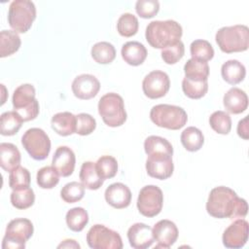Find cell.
I'll use <instances>...</instances> for the list:
<instances>
[{
	"label": "cell",
	"instance_id": "cell-1",
	"mask_svg": "<svg viewBox=\"0 0 249 249\" xmlns=\"http://www.w3.org/2000/svg\"><path fill=\"white\" fill-rule=\"evenodd\" d=\"M206 211L214 218L233 220L244 218L248 212V205L246 200L238 197L233 190L219 186L210 191L206 202Z\"/></svg>",
	"mask_w": 249,
	"mask_h": 249
},
{
	"label": "cell",
	"instance_id": "cell-2",
	"mask_svg": "<svg viewBox=\"0 0 249 249\" xmlns=\"http://www.w3.org/2000/svg\"><path fill=\"white\" fill-rule=\"evenodd\" d=\"M183 35L182 26L175 20H153L145 31V37L149 45L155 49H164L180 41Z\"/></svg>",
	"mask_w": 249,
	"mask_h": 249
},
{
	"label": "cell",
	"instance_id": "cell-3",
	"mask_svg": "<svg viewBox=\"0 0 249 249\" xmlns=\"http://www.w3.org/2000/svg\"><path fill=\"white\" fill-rule=\"evenodd\" d=\"M215 40L223 53H232L247 51L249 47V28L244 24L221 27Z\"/></svg>",
	"mask_w": 249,
	"mask_h": 249
},
{
	"label": "cell",
	"instance_id": "cell-4",
	"mask_svg": "<svg viewBox=\"0 0 249 249\" xmlns=\"http://www.w3.org/2000/svg\"><path fill=\"white\" fill-rule=\"evenodd\" d=\"M150 119L160 127L177 130L187 124L188 115L186 111L179 106L158 104L152 107L150 111Z\"/></svg>",
	"mask_w": 249,
	"mask_h": 249
},
{
	"label": "cell",
	"instance_id": "cell-5",
	"mask_svg": "<svg viewBox=\"0 0 249 249\" xmlns=\"http://www.w3.org/2000/svg\"><path fill=\"white\" fill-rule=\"evenodd\" d=\"M98 113L103 122L111 127L121 126L127 117L123 97L115 92L101 96L98 101Z\"/></svg>",
	"mask_w": 249,
	"mask_h": 249
},
{
	"label": "cell",
	"instance_id": "cell-6",
	"mask_svg": "<svg viewBox=\"0 0 249 249\" xmlns=\"http://www.w3.org/2000/svg\"><path fill=\"white\" fill-rule=\"evenodd\" d=\"M36 90L31 84H23L18 86L13 94V106L23 120V122L32 121L39 114V102L35 98Z\"/></svg>",
	"mask_w": 249,
	"mask_h": 249
},
{
	"label": "cell",
	"instance_id": "cell-7",
	"mask_svg": "<svg viewBox=\"0 0 249 249\" xmlns=\"http://www.w3.org/2000/svg\"><path fill=\"white\" fill-rule=\"evenodd\" d=\"M36 18V7L29 0H15L10 4L8 22L18 33L27 32Z\"/></svg>",
	"mask_w": 249,
	"mask_h": 249
},
{
	"label": "cell",
	"instance_id": "cell-8",
	"mask_svg": "<svg viewBox=\"0 0 249 249\" xmlns=\"http://www.w3.org/2000/svg\"><path fill=\"white\" fill-rule=\"evenodd\" d=\"M33 224L26 218H16L7 225L2 241L3 249H22L25 242L32 236Z\"/></svg>",
	"mask_w": 249,
	"mask_h": 249
},
{
	"label": "cell",
	"instance_id": "cell-9",
	"mask_svg": "<svg viewBox=\"0 0 249 249\" xmlns=\"http://www.w3.org/2000/svg\"><path fill=\"white\" fill-rule=\"evenodd\" d=\"M21 144L29 156L36 160L47 159L51 151L50 137L39 127L27 129L21 137Z\"/></svg>",
	"mask_w": 249,
	"mask_h": 249
},
{
	"label": "cell",
	"instance_id": "cell-10",
	"mask_svg": "<svg viewBox=\"0 0 249 249\" xmlns=\"http://www.w3.org/2000/svg\"><path fill=\"white\" fill-rule=\"evenodd\" d=\"M87 243L92 249H122L121 235L104 225H93L87 233Z\"/></svg>",
	"mask_w": 249,
	"mask_h": 249
},
{
	"label": "cell",
	"instance_id": "cell-11",
	"mask_svg": "<svg viewBox=\"0 0 249 249\" xmlns=\"http://www.w3.org/2000/svg\"><path fill=\"white\" fill-rule=\"evenodd\" d=\"M163 194L161 190L155 185L143 187L138 195L137 208L140 214L152 218L159 215L162 209Z\"/></svg>",
	"mask_w": 249,
	"mask_h": 249
},
{
	"label": "cell",
	"instance_id": "cell-12",
	"mask_svg": "<svg viewBox=\"0 0 249 249\" xmlns=\"http://www.w3.org/2000/svg\"><path fill=\"white\" fill-rule=\"evenodd\" d=\"M170 88L168 75L160 70H154L147 74L142 82L144 94L151 99H157L164 96Z\"/></svg>",
	"mask_w": 249,
	"mask_h": 249
},
{
	"label": "cell",
	"instance_id": "cell-13",
	"mask_svg": "<svg viewBox=\"0 0 249 249\" xmlns=\"http://www.w3.org/2000/svg\"><path fill=\"white\" fill-rule=\"evenodd\" d=\"M249 224L246 220L239 218L233 221L225 231L222 241L227 248H241L248 240Z\"/></svg>",
	"mask_w": 249,
	"mask_h": 249
},
{
	"label": "cell",
	"instance_id": "cell-14",
	"mask_svg": "<svg viewBox=\"0 0 249 249\" xmlns=\"http://www.w3.org/2000/svg\"><path fill=\"white\" fill-rule=\"evenodd\" d=\"M146 170L149 176L165 180L169 178L174 170L172 157L165 155L148 156L146 160Z\"/></svg>",
	"mask_w": 249,
	"mask_h": 249
},
{
	"label": "cell",
	"instance_id": "cell-15",
	"mask_svg": "<svg viewBox=\"0 0 249 249\" xmlns=\"http://www.w3.org/2000/svg\"><path fill=\"white\" fill-rule=\"evenodd\" d=\"M178 229L175 223L170 220H160L153 228V235L158 244L156 248H169L178 238Z\"/></svg>",
	"mask_w": 249,
	"mask_h": 249
},
{
	"label": "cell",
	"instance_id": "cell-16",
	"mask_svg": "<svg viewBox=\"0 0 249 249\" xmlns=\"http://www.w3.org/2000/svg\"><path fill=\"white\" fill-rule=\"evenodd\" d=\"M71 88L77 98L88 100L98 93L100 89V83L93 75L82 74L73 80Z\"/></svg>",
	"mask_w": 249,
	"mask_h": 249
},
{
	"label": "cell",
	"instance_id": "cell-17",
	"mask_svg": "<svg viewBox=\"0 0 249 249\" xmlns=\"http://www.w3.org/2000/svg\"><path fill=\"white\" fill-rule=\"evenodd\" d=\"M127 239L134 249L149 248L155 240L153 229L144 223H135L127 231Z\"/></svg>",
	"mask_w": 249,
	"mask_h": 249
},
{
	"label": "cell",
	"instance_id": "cell-18",
	"mask_svg": "<svg viewBox=\"0 0 249 249\" xmlns=\"http://www.w3.org/2000/svg\"><path fill=\"white\" fill-rule=\"evenodd\" d=\"M76 157L72 149L67 146H59L53 156L52 160V165L55 168L58 174L62 177L70 176L75 168Z\"/></svg>",
	"mask_w": 249,
	"mask_h": 249
},
{
	"label": "cell",
	"instance_id": "cell-19",
	"mask_svg": "<svg viewBox=\"0 0 249 249\" xmlns=\"http://www.w3.org/2000/svg\"><path fill=\"white\" fill-rule=\"evenodd\" d=\"M105 200L112 207L122 209L127 207L131 202V192L123 183H113L105 190Z\"/></svg>",
	"mask_w": 249,
	"mask_h": 249
},
{
	"label": "cell",
	"instance_id": "cell-20",
	"mask_svg": "<svg viewBox=\"0 0 249 249\" xmlns=\"http://www.w3.org/2000/svg\"><path fill=\"white\" fill-rule=\"evenodd\" d=\"M223 103L229 113L240 114L246 111L248 107V96L241 89L231 88L225 93Z\"/></svg>",
	"mask_w": 249,
	"mask_h": 249
},
{
	"label": "cell",
	"instance_id": "cell-21",
	"mask_svg": "<svg viewBox=\"0 0 249 249\" xmlns=\"http://www.w3.org/2000/svg\"><path fill=\"white\" fill-rule=\"evenodd\" d=\"M123 59L129 65L138 66L144 62L148 52L143 44L137 41H129L123 45L121 50Z\"/></svg>",
	"mask_w": 249,
	"mask_h": 249
},
{
	"label": "cell",
	"instance_id": "cell-22",
	"mask_svg": "<svg viewBox=\"0 0 249 249\" xmlns=\"http://www.w3.org/2000/svg\"><path fill=\"white\" fill-rule=\"evenodd\" d=\"M52 128L61 136H68L76 132V116L70 112H59L53 116Z\"/></svg>",
	"mask_w": 249,
	"mask_h": 249
},
{
	"label": "cell",
	"instance_id": "cell-23",
	"mask_svg": "<svg viewBox=\"0 0 249 249\" xmlns=\"http://www.w3.org/2000/svg\"><path fill=\"white\" fill-rule=\"evenodd\" d=\"M20 160L21 156L16 145L6 142L0 144V166L5 171L11 172L19 166Z\"/></svg>",
	"mask_w": 249,
	"mask_h": 249
},
{
	"label": "cell",
	"instance_id": "cell-24",
	"mask_svg": "<svg viewBox=\"0 0 249 249\" xmlns=\"http://www.w3.org/2000/svg\"><path fill=\"white\" fill-rule=\"evenodd\" d=\"M221 75L224 81L230 85H236L242 82L246 75L245 66L236 59H230L223 63Z\"/></svg>",
	"mask_w": 249,
	"mask_h": 249
},
{
	"label": "cell",
	"instance_id": "cell-25",
	"mask_svg": "<svg viewBox=\"0 0 249 249\" xmlns=\"http://www.w3.org/2000/svg\"><path fill=\"white\" fill-rule=\"evenodd\" d=\"M79 177L84 187L92 191L98 190L104 182L97 172L95 162L92 161H85L82 164Z\"/></svg>",
	"mask_w": 249,
	"mask_h": 249
},
{
	"label": "cell",
	"instance_id": "cell-26",
	"mask_svg": "<svg viewBox=\"0 0 249 249\" xmlns=\"http://www.w3.org/2000/svg\"><path fill=\"white\" fill-rule=\"evenodd\" d=\"M144 150L148 156L165 155L172 157L173 147L171 143L163 137L151 135L144 141Z\"/></svg>",
	"mask_w": 249,
	"mask_h": 249
},
{
	"label": "cell",
	"instance_id": "cell-27",
	"mask_svg": "<svg viewBox=\"0 0 249 249\" xmlns=\"http://www.w3.org/2000/svg\"><path fill=\"white\" fill-rule=\"evenodd\" d=\"M21 45L20 37L14 30H2L0 33V56L6 57L17 53Z\"/></svg>",
	"mask_w": 249,
	"mask_h": 249
},
{
	"label": "cell",
	"instance_id": "cell-28",
	"mask_svg": "<svg viewBox=\"0 0 249 249\" xmlns=\"http://www.w3.org/2000/svg\"><path fill=\"white\" fill-rule=\"evenodd\" d=\"M180 140L187 151L196 152L202 147L204 143V136L201 130L197 127L188 126L182 131Z\"/></svg>",
	"mask_w": 249,
	"mask_h": 249
},
{
	"label": "cell",
	"instance_id": "cell-29",
	"mask_svg": "<svg viewBox=\"0 0 249 249\" xmlns=\"http://www.w3.org/2000/svg\"><path fill=\"white\" fill-rule=\"evenodd\" d=\"M23 123L22 118L16 111L4 112L0 117V133L4 136L15 135Z\"/></svg>",
	"mask_w": 249,
	"mask_h": 249
},
{
	"label": "cell",
	"instance_id": "cell-30",
	"mask_svg": "<svg viewBox=\"0 0 249 249\" xmlns=\"http://www.w3.org/2000/svg\"><path fill=\"white\" fill-rule=\"evenodd\" d=\"M182 89L189 98L199 99L206 94L208 90V82L207 80L185 77L182 81Z\"/></svg>",
	"mask_w": 249,
	"mask_h": 249
},
{
	"label": "cell",
	"instance_id": "cell-31",
	"mask_svg": "<svg viewBox=\"0 0 249 249\" xmlns=\"http://www.w3.org/2000/svg\"><path fill=\"white\" fill-rule=\"evenodd\" d=\"M91 57L99 64L111 63L116 57V49L109 42H98L90 51Z\"/></svg>",
	"mask_w": 249,
	"mask_h": 249
},
{
	"label": "cell",
	"instance_id": "cell-32",
	"mask_svg": "<svg viewBox=\"0 0 249 249\" xmlns=\"http://www.w3.org/2000/svg\"><path fill=\"white\" fill-rule=\"evenodd\" d=\"M67 227L73 231H81L89 223V214L83 207H74L67 211L65 216Z\"/></svg>",
	"mask_w": 249,
	"mask_h": 249
},
{
	"label": "cell",
	"instance_id": "cell-33",
	"mask_svg": "<svg viewBox=\"0 0 249 249\" xmlns=\"http://www.w3.org/2000/svg\"><path fill=\"white\" fill-rule=\"evenodd\" d=\"M190 52L193 59L207 62L214 56V49L206 40H195L190 46Z\"/></svg>",
	"mask_w": 249,
	"mask_h": 249
},
{
	"label": "cell",
	"instance_id": "cell-34",
	"mask_svg": "<svg viewBox=\"0 0 249 249\" xmlns=\"http://www.w3.org/2000/svg\"><path fill=\"white\" fill-rule=\"evenodd\" d=\"M11 203L17 209H27L34 204L35 195L31 188H25L20 190H13L11 196Z\"/></svg>",
	"mask_w": 249,
	"mask_h": 249
},
{
	"label": "cell",
	"instance_id": "cell-35",
	"mask_svg": "<svg viewBox=\"0 0 249 249\" xmlns=\"http://www.w3.org/2000/svg\"><path fill=\"white\" fill-rule=\"evenodd\" d=\"M184 72L187 78L207 80L209 76V65L207 62L190 58L184 65Z\"/></svg>",
	"mask_w": 249,
	"mask_h": 249
},
{
	"label": "cell",
	"instance_id": "cell-36",
	"mask_svg": "<svg viewBox=\"0 0 249 249\" xmlns=\"http://www.w3.org/2000/svg\"><path fill=\"white\" fill-rule=\"evenodd\" d=\"M139 22L137 18L130 13L123 14L117 22V30L123 37H131L138 31Z\"/></svg>",
	"mask_w": 249,
	"mask_h": 249
},
{
	"label": "cell",
	"instance_id": "cell-37",
	"mask_svg": "<svg viewBox=\"0 0 249 249\" xmlns=\"http://www.w3.org/2000/svg\"><path fill=\"white\" fill-rule=\"evenodd\" d=\"M95 166L99 176L103 179H111L118 172V161L112 156H101L95 162Z\"/></svg>",
	"mask_w": 249,
	"mask_h": 249
},
{
	"label": "cell",
	"instance_id": "cell-38",
	"mask_svg": "<svg viewBox=\"0 0 249 249\" xmlns=\"http://www.w3.org/2000/svg\"><path fill=\"white\" fill-rule=\"evenodd\" d=\"M211 128L219 134H228L231 128V119L225 111H215L209 117Z\"/></svg>",
	"mask_w": 249,
	"mask_h": 249
},
{
	"label": "cell",
	"instance_id": "cell-39",
	"mask_svg": "<svg viewBox=\"0 0 249 249\" xmlns=\"http://www.w3.org/2000/svg\"><path fill=\"white\" fill-rule=\"evenodd\" d=\"M37 184L42 189H53L59 182V174L55 168L52 166H44L37 172Z\"/></svg>",
	"mask_w": 249,
	"mask_h": 249
},
{
	"label": "cell",
	"instance_id": "cell-40",
	"mask_svg": "<svg viewBox=\"0 0 249 249\" xmlns=\"http://www.w3.org/2000/svg\"><path fill=\"white\" fill-rule=\"evenodd\" d=\"M30 172L22 166H18L10 172L9 186L12 190L28 188L30 185Z\"/></svg>",
	"mask_w": 249,
	"mask_h": 249
},
{
	"label": "cell",
	"instance_id": "cell-41",
	"mask_svg": "<svg viewBox=\"0 0 249 249\" xmlns=\"http://www.w3.org/2000/svg\"><path fill=\"white\" fill-rule=\"evenodd\" d=\"M85 195V187L82 183L73 181L67 183L60 191L61 198L67 203H74L81 200Z\"/></svg>",
	"mask_w": 249,
	"mask_h": 249
},
{
	"label": "cell",
	"instance_id": "cell-42",
	"mask_svg": "<svg viewBox=\"0 0 249 249\" xmlns=\"http://www.w3.org/2000/svg\"><path fill=\"white\" fill-rule=\"evenodd\" d=\"M161 58L166 64H175L185 54L184 43L180 40L161 50Z\"/></svg>",
	"mask_w": 249,
	"mask_h": 249
},
{
	"label": "cell",
	"instance_id": "cell-43",
	"mask_svg": "<svg viewBox=\"0 0 249 249\" xmlns=\"http://www.w3.org/2000/svg\"><path fill=\"white\" fill-rule=\"evenodd\" d=\"M96 127L95 119L87 113H80L76 116V132L79 135H89Z\"/></svg>",
	"mask_w": 249,
	"mask_h": 249
},
{
	"label": "cell",
	"instance_id": "cell-44",
	"mask_svg": "<svg viewBox=\"0 0 249 249\" xmlns=\"http://www.w3.org/2000/svg\"><path fill=\"white\" fill-rule=\"evenodd\" d=\"M135 11L143 18H151L160 11L158 0H138L135 4Z\"/></svg>",
	"mask_w": 249,
	"mask_h": 249
},
{
	"label": "cell",
	"instance_id": "cell-45",
	"mask_svg": "<svg viewBox=\"0 0 249 249\" xmlns=\"http://www.w3.org/2000/svg\"><path fill=\"white\" fill-rule=\"evenodd\" d=\"M237 134L247 140L249 138V129H248V116L244 117L242 120L238 122L237 124Z\"/></svg>",
	"mask_w": 249,
	"mask_h": 249
},
{
	"label": "cell",
	"instance_id": "cell-46",
	"mask_svg": "<svg viewBox=\"0 0 249 249\" xmlns=\"http://www.w3.org/2000/svg\"><path fill=\"white\" fill-rule=\"evenodd\" d=\"M57 248H80V244L74 239H65L57 246Z\"/></svg>",
	"mask_w": 249,
	"mask_h": 249
}]
</instances>
